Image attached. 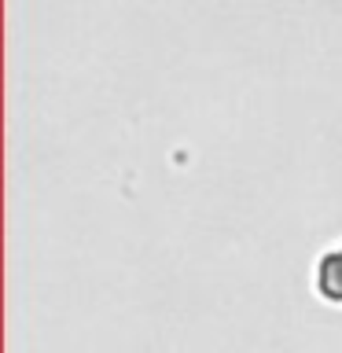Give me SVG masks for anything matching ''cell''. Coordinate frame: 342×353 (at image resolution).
<instances>
[{
  "mask_svg": "<svg viewBox=\"0 0 342 353\" xmlns=\"http://www.w3.org/2000/svg\"><path fill=\"white\" fill-rule=\"evenodd\" d=\"M309 287H313L316 302L342 305V243L316 254L313 269H309Z\"/></svg>",
  "mask_w": 342,
  "mask_h": 353,
  "instance_id": "obj_1",
  "label": "cell"
}]
</instances>
